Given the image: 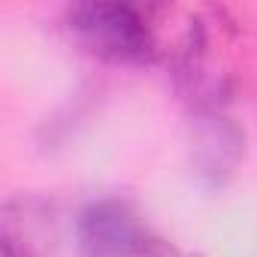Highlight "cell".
I'll use <instances>...</instances> for the list:
<instances>
[{"label":"cell","mask_w":257,"mask_h":257,"mask_svg":"<svg viewBox=\"0 0 257 257\" xmlns=\"http://www.w3.org/2000/svg\"><path fill=\"white\" fill-rule=\"evenodd\" d=\"M76 239L82 257H134L143 245L140 227L118 203H94L79 215Z\"/></svg>","instance_id":"cell-2"},{"label":"cell","mask_w":257,"mask_h":257,"mask_svg":"<svg viewBox=\"0 0 257 257\" xmlns=\"http://www.w3.org/2000/svg\"><path fill=\"white\" fill-rule=\"evenodd\" d=\"M73 31L109 61H146L152 55V37L143 19L121 4H79L70 13Z\"/></svg>","instance_id":"cell-1"}]
</instances>
